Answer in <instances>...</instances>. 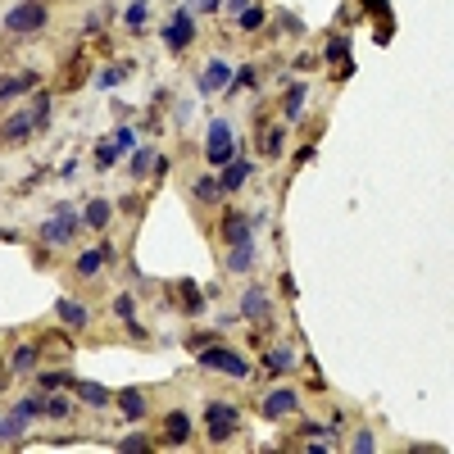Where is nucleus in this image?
<instances>
[{
	"label": "nucleus",
	"mask_w": 454,
	"mask_h": 454,
	"mask_svg": "<svg viewBox=\"0 0 454 454\" xmlns=\"http://www.w3.org/2000/svg\"><path fill=\"white\" fill-rule=\"evenodd\" d=\"M5 28H10V32H41V28H46V5H41V0H23V5H14V10L5 14Z\"/></svg>",
	"instance_id": "nucleus-1"
},
{
	"label": "nucleus",
	"mask_w": 454,
	"mask_h": 454,
	"mask_svg": "<svg viewBox=\"0 0 454 454\" xmlns=\"http://www.w3.org/2000/svg\"><path fill=\"white\" fill-rule=\"evenodd\" d=\"M200 364H205V368H214V373H227V377H246V373H250V368H246V359H241V355H232V350H223V346L205 350V355H200Z\"/></svg>",
	"instance_id": "nucleus-2"
},
{
	"label": "nucleus",
	"mask_w": 454,
	"mask_h": 454,
	"mask_svg": "<svg viewBox=\"0 0 454 454\" xmlns=\"http://www.w3.org/2000/svg\"><path fill=\"white\" fill-rule=\"evenodd\" d=\"M209 441H232V432H237V409L232 404H209Z\"/></svg>",
	"instance_id": "nucleus-3"
},
{
	"label": "nucleus",
	"mask_w": 454,
	"mask_h": 454,
	"mask_svg": "<svg viewBox=\"0 0 454 454\" xmlns=\"http://www.w3.org/2000/svg\"><path fill=\"white\" fill-rule=\"evenodd\" d=\"M209 159L214 164H232V155H237V141H232V128H227V123H214V128H209Z\"/></svg>",
	"instance_id": "nucleus-4"
},
{
	"label": "nucleus",
	"mask_w": 454,
	"mask_h": 454,
	"mask_svg": "<svg viewBox=\"0 0 454 454\" xmlns=\"http://www.w3.org/2000/svg\"><path fill=\"white\" fill-rule=\"evenodd\" d=\"M164 41L173 46V50H186V46L195 41V19H191L186 10H177V14H173V23L164 28Z\"/></svg>",
	"instance_id": "nucleus-5"
},
{
	"label": "nucleus",
	"mask_w": 454,
	"mask_h": 454,
	"mask_svg": "<svg viewBox=\"0 0 454 454\" xmlns=\"http://www.w3.org/2000/svg\"><path fill=\"white\" fill-rule=\"evenodd\" d=\"M255 223H259V218H250V214H227V218H223V241H227V246H237V241H250Z\"/></svg>",
	"instance_id": "nucleus-6"
},
{
	"label": "nucleus",
	"mask_w": 454,
	"mask_h": 454,
	"mask_svg": "<svg viewBox=\"0 0 454 454\" xmlns=\"http://www.w3.org/2000/svg\"><path fill=\"white\" fill-rule=\"evenodd\" d=\"M73 232H77V218H73V214H55L50 223L41 227L46 241H73Z\"/></svg>",
	"instance_id": "nucleus-7"
},
{
	"label": "nucleus",
	"mask_w": 454,
	"mask_h": 454,
	"mask_svg": "<svg viewBox=\"0 0 454 454\" xmlns=\"http://www.w3.org/2000/svg\"><path fill=\"white\" fill-rule=\"evenodd\" d=\"M295 404H300V400H295V391H273L268 400H264V413H268V418H286Z\"/></svg>",
	"instance_id": "nucleus-8"
},
{
	"label": "nucleus",
	"mask_w": 454,
	"mask_h": 454,
	"mask_svg": "<svg viewBox=\"0 0 454 454\" xmlns=\"http://www.w3.org/2000/svg\"><path fill=\"white\" fill-rule=\"evenodd\" d=\"M227 268H232V273H250V268H255V246H250V241H237L232 255H227Z\"/></svg>",
	"instance_id": "nucleus-9"
},
{
	"label": "nucleus",
	"mask_w": 454,
	"mask_h": 454,
	"mask_svg": "<svg viewBox=\"0 0 454 454\" xmlns=\"http://www.w3.org/2000/svg\"><path fill=\"white\" fill-rule=\"evenodd\" d=\"M164 436H168L173 445H186V436H191V418H186V413H168V418H164Z\"/></svg>",
	"instance_id": "nucleus-10"
},
{
	"label": "nucleus",
	"mask_w": 454,
	"mask_h": 454,
	"mask_svg": "<svg viewBox=\"0 0 454 454\" xmlns=\"http://www.w3.org/2000/svg\"><path fill=\"white\" fill-rule=\"evenodd\" d=\"M241 309H246L250 318H259V323H268V300H264V291H259V286H250V291H246V300H241Z\"/></svg>",
	"instance_id": "nucleus-11"
},
{
	"label": "nucleus",
	"mask_w": 454,
	"mask_h": 454,
	"mask_svg": "<svg viewBox=\"0 0 454 454\" xmlns=\"http://www.w3.org/2000/svg\"><path fill=\"white\" fill-rule=\"evenodd\" d=\"M109 259H114V250H109V246H100V250H87V255L77 259V273H82V277H91V273H96L100 264H109Z\"/></svg>",
	"instance_id": "nucleus-12"
},
{
	"label": "nucleus",
	"mask_w": 454,
	"mask_h": 454,
	"mask_svg": "<svg viewBox=\"0 0 454 454\" xmlns=\"http://www.w3.org/2000/svg\"><path fill=\"white\" fill-rule=\"evenodd\" d=\"M28 132H32V114H14V119L0 128V141H23Z\"/></svg>",
	"instance_id": "nucleus-13"
},
{
	"label": "nucleus",
	"mask_w": 454,
	"mask_h": 454,
	"mask_svg": "<svg viewBox=\"0 0 454 454\" xmlns=\"http://www.w3.org/2000/svg\"><path fill=\"white\" fill-rule=\"evenodd\" d=\"M68 386H73L87 404H96V409H100V404H109V391H105V386H96V382H73V377H68Z\"/></svg>",
	"instance_id": "nucleus-14"
},
{
	"label": "nucleus",
	"mask_w": 454,
	"mask_h": 454,
	"mask_svg": "<svg viewBox=\"0 0 454 454\" xmlns=\"http://www.w3.org/2000/svg\"><path fill=\"white\" fill-rule=\"evenodd\" d=\"M246 173H250V164L237 159V164H227V168H223V177H218V182H223V191H237V186L246 182Z\"/></svg>",
	"instance_id": "nucleus-15"
},
{
	"label": "nucleus",
	"mask_w": 454,
	"mask_h": 454,
	"mask_svg": "<svg viewBox=\"0 0 454 454\" xmlns=\"http://www.w3.org/2000/svg\"><path fill=\"white\" fill-rule=\"evenodd\" d=\"M32 87H37V73H19V77H10V82H0V100L19 96V91H32Z\"/></svg>",
	"instance_id": "nucleus-16"
},
{
	"label": "nucleus",
	"mask_w": 454,
	"mask_h": 454,
	"mask_svg": "<svg viewBox=\"0 0 454 454\" xmlns=\"http://www.w3.org/2000/svg\"><path fill=\"white\" fill-rule=\"evenodd\" d=\"M227 73H232V68H227L223 59H214V64L205 68V91H218V87H227V82H232Z\"/></svg>",
	"instance_id": "nucleus-17"
},
{
	"label": "nucleus",
	"mask_w": 454,
	"mask_h": 454,
	"mask_svg": "<svg viewBox=\"0 0 454 454\" xmlns=\"http://www.w3.org/2000/svg\"><path fill=\"white\" fill-rule=\"evenodd\" d=\"M195 195H200L205 205H218L227 191H223V182H214V177H200V182H195Z\"/></svg>",
	"instance_id": "nucleus-18"
},
{
	"label": "nucleus",
	"mask_w": 454,
	"mask_h": 454,
	"mask_svg": "<svg viewBox=\"0 0 454 454\" xmlns=\"http://www.w3.org/2000/svg\"><path fill=\"white\" fill-rule=\"evenodd\" d=\"M119 409L128 413V418H141V413H146V395H141V391H123V395H119Z\"/></svg>",
	"instance_id": "nucleus-19"
},
{
	"label": "nucleus",
	"mask_w": 454,
	"mask_h": 454,
	"mask_svg": "<svg viewBox=\"0 0 454 454\" xmlns=\"http://www.w3.org/2000/svg\"><path fill=\"white\" fill-rule=\"evenodd\" d=\"M59 318H64L68 327H87V309L73 304V300H59Z\"/></svg>",
	"instance_id": "nucleus-20"
},
{
	"label": "nucleus",
	"mask_w": 454,
	"mask_h": 454,
	"mask_svg": "<svg viewBox=\"0 0 454 454\" xmlns=\"http://www.w3.org/2000/svg\"><path fill=\"white\" fill-rule=\"evenodd\" d=\"M109 214H114V209H109V200H91V205H87V223H91V227H105Z\"/></svg>",
	"instance_id": "nucleus-21"
},
{
	"label": "nucleus",
	"mask_w": 454,
	"mask_h": 454,
	"mask_svg": "<svg viewBox=\"0 0 454 454\" xmlns=\"http://www.w3.org/2000/svg\"><path fill=\"white\" fill-rule=\"evenodd\" d=\"M23 422H28V418H23V413H19V409H14V413H10V418H0V441H14V436H19V432H23Z\"/></svg>",
	"instance_id": "nucleus-22"
},
{
	"label": "nucleus",
	"mask_w": 454,
	"mask_h": 454,
	"mask_svg": "<svg viewBox=\"0 0 454 454\" xmlns=\"http://www.w3.org/2000/svg\"><path fill=\"white\" fill-rule=\"evenodd\" d=\"M268 368H273V373H291V368H295L291 350H273V355H268Z\"/></svg>",
	"instance_id": "nucleus-23"
},
{
	"label": "nucleus",
	"mask_w": 454,
	"mask_h": 454,
	"mask_svg": "<svg viewBox=\"0 0 454 454\" xmlns=\"http://www.w3.org/2000/svg\"><path fill=\"white\" fill-rule=\"evenodd\" d=\"M28 114H32V128H41V123H46V114H50V96L41 91V96L32 100V109H28Z\"/></svg>",
	"instance_id": "nucleus-24"
},
{
	"label": "nucleus",
	"mask_w": 454,
	"mask_h": 454,
	"mask_svg": "<svg viewBox=\"0 0 454 454\" xmlns=\"http://www.w3.org/2000/svg\"><path fill=\"white\" fill-rule=\"evenodd\" d=\"M182 309H186V314H200V295H195V282H182Z\"/></svg>",
	"instance_id": "nucleus-25"
},
{
	"label": "nucleus",
	"mask_w": 454,
	"mask_h": 454,
	"mask_svg": "<svg viewBox=\"0 0 454 454\" xmlns=\"http://www.w3.org/2000/svg\"><path fill=\"white\" fill-rule=\"evenodd\" d=\"M300 105H304V87H291V96H286V119H300Z\"/></svg>",
	"instance_id": "nucleus-26"
},
{
	"label": "nucleus",
	"mask_w": 454,
	"mask_h": 454,
	"mask_svg": "<svg viewBox=\"0 0 454 454\" xmlns=\"http://www.w3.org/2000/svg\"><path fill=\"white\" fill-rule=\"evenodd\" d=\"M119 146H109V141H105V146H100V150H96V164H100V168H109V164H119Z\"/></svg>",
	"instance_id": "nucleus-27"
},
{
	"label": "nucleus",
	"mask_w": 454,
	"mask_h": 454,
	"mask_svg": "<svg viewBox=\"0 0 454 454\" xmlns=\"http://www.w3.org/2000/svg\"><path fill=\"white\" fill-rule=\"evenodd\" d=\"M19 413H23V418H32V413H46V395H28V400L19 404Z\"/></svg>",
	"instance_id": "nucleus-28"
},
{
	"label": "nucleus",
	"mask_w": 454,
	"mask_h": 454,
	"mask_svg": "<svg viewBox=\"0 0 454 454\" xmlns=\"http://www.w3.org/2000/svg\"><path fill=\"white\" fill-rule=\"evenodd\" d=\"M37 364V350L32 346H19V350H14V368H32Z\"/></svg>",
	"instance_id": "nucleus-29"
},
{
	"label": "nucleus",
	"mask_w": 454,
	"mask_h": 454,
	"mask_svg": "<svg viewBox=\"0 0 454 454\" xmlns=\"http://www.w3.org/2000/svg\"><path fill=\"white\" fill-rule=\"evenodd\" d=\"M346 50H350V41H346V37H336V41L327 46V59H341V64H346Z\"/></svg>",
	"instance_id": "nucleus-30"
},
{
	"label": "nucleus",
	"mask_w": 454,
	"mask_h": 454,
	"mask_svg": "<svg viewBox=\"0 0 454 454\" xmlns=\"http://www.w3.org/2000/svg\"><path fill=\"white\" fill-rule=\"evenodd\" d=\"M141 23H146V0H137L128 10V28H141Z\"/></svg>",
	"instance_id": "nucleus-31"
},
{
	"label": "nucleus",
	"mask_w": 454,
	"mask_h": 454,
	"mask_svg": "<svg viewBox=\"0 0 454 454\" xmlns=\"http://www.w3.org/2000/svg\"><path fill=\"white\" fill-rule=\"evenodd\" d=\"M46 413H50V418H64V413H68V400H55V395H46Z\"/></svg>",
	"instance_id": "nucleus-32"
},
{
	"label": "nucleus",
	"mask_w": 454,
	"mask_h": 454,
	"mask_svg": "<svg viewBox=\"0 0 454 454\" xmlns=\"http://www.w3.org/2000/svg\"><path fill=\"white\" fill-rule=\"evenodd\" d=\"M259 23H264V14H259V10H241V28H250V32H255Z\"/></svg>",
	"instance_id": "nucleus-33"
},
{
	"label": "nucleus",
	"mask_w": 454,
	"mask_h": 454,
	"mask_svg": "<svg viewBox=\"0 0 454 454\" xmlns=\"http://www.w3.org/2000/svg\"><path fill=\"white\" fill-rule=\"evenodd\" d=\"M150 164H155V150H150V146H146V150H141L137 159H132V168H137V173H146V168H150Z\"/></svg>",
	"instance_id": "nucleus-34"
},
{
	"label": "nucleus",
	"mask_w": 454,
	"mask_h": 454,
	"mask_svg": "<svg viewBox=\"0 0 454 454\" xmlns=\"http://www.w3.org/2000/svg\"><path fill=\"white\" fill-rule=\"evenodd\" d=\"M41 386H46V391H55V386H68V377H64V373H41Z\"/></svg>",
	"instance_id": "nucleus-35"
},
{
	"label": "nucleus",
	"mask_w": 454,
	"mask_h": 454,
	"mask_svg": "<svg viewBox=\"0 0 454 454\" xmlns=\"http://www.w3.org/2000/svg\"><path fill=\"white\" fill-rule=\"evenodd\" d=\"M114 82H123V68H105L100 73V87H114Z\"/></svg>",
	"instance_id": "nucleus-36"
},
{
	"label": "nucleus",
	"mask_w": 454,
	"mask_h": 454,
	"mask_svg": "<svg viewBox=\"0 0 454 454\" xmlns=\"http://www.w3.org/2000/svg\"><path fill=\"white\" fill-rule=\"evenodd\" d=\"M119 450H146V436H123Z\"/></svg>",
	"instance_id": "nucleus-37"
},
{
	"label": "nucleus",
	"mask_w": 454,
	"mask_h": 454,
	"mask_svg": "<svg viewBox=\"0 0 454 454\" xmlns=\"http://www.w3.org/2000/svg\"><path fill=\"white\" fill-rule=\"evenodd\" d=\"M282 150V132H268V141H264V155H277Z\"/></svg>",
	"instance_id": "nucleus-38"
},
{
	"label": "nucleus",
	"mask_w": 454,
	"mask_h": 454,
	"mask_svg": "<svg viewBox=\"0 0 454 454\" xmlns=\"http://www.w3.org/2000/svg\"><path fill=\"white\" fill-rule=\"evenodd\" d=\"M114 309H119L123 318H132V300H128V295H119V300H114Z\"/></svg>",
	"instance_id": "nucleus-39"
},
{
	"label": "nucleus",
	"mask_w": 454,
	"mask_h": 454,
	"mask_svg": "<svg viewBox=\"0 0 454 454\" xmlns=\"http://www.w3.org/2000/svg\"><path fill=\"white\" fill-rule=\"evenodd\" d=\"M364 5H368L373 14H377V19H386V0H364Z\"/></svg>",
	"instance_id": "nucleus-40"
},
{
	"label": "nucleus",
	"mask_w": 454,
	"mask_h": 454,
	"mask_svg": "<svg viewBox=\"0 0 454 454\" xmlns=\"http://www.w3.org/2000/svg\"><path fill=\"white\" fill-rule=\"evenodd\" d=\"M246 5H250V0H227V10H232V14H241Z\"/></svg>",
	"instance_id": "nucleus-41"
},
{
	"label": "nucleus",
	"mask_w": 454,
	"mask_h": 454,
	"mask_svg": "<svg viewBox=\"0 0 454 454\" xmlns=\"http://www.w3.org/2000/svg\"><path fill=\"white\" fill-rule=\"evenodd\" d=\"M0 241H14V232H10V227H0Z\"/></svg>",
	"instance_id": "nucleus-42"
},
{
	"label": "nucleus",
	"mask_w": 454,
	"mask_h": 454,
	"mask_svg": "<svg viewBox=\"0 0 454 454\" xmlns=\"http://www.w3.org/2000/svg\"><path fill=\"white\" fill-rule=\"evenodd\" d=\"M5 382H10V373H5V368H0V391H5Z\"/></svg>",
	"instance_id": "nucleus-43"
}]
</instances>
